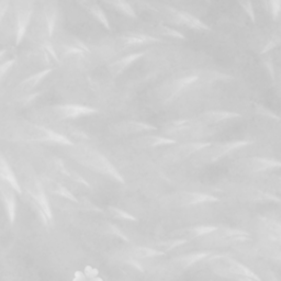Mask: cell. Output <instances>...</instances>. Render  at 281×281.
Returning a JSON list of instances; mask_svg holds the SVG:
<instances>
[{"label": "cell", "instance_id": "1", "mask_svg": "<svg viewBox=\"0 0 281 281\" xmlns=\"http://www.w3.org/2000/svg\"><path fill=\"white\" fill-rule=\"evenodd\" d=\"M0 138L11 142H44L73 146L74 143L50 128L30 122H13L0 127Z\"/></svg>", "mask_w": 281, "mask_h": 281}, {"label": "cell", "instance_id": "2", "mask_svg": "<svg viewBox=\"0 0 281 281\" xmlns=\"http://www.w3.org/2000/svg\"><path fill=\"white\" fill-rule=\"evenodd\" d=\"M70 156L73 157L76 162L84 167L88 168L95 173H99L102 175L109 176V177L114 178L117 181L123 182V178L119 172L116 170L109 160L104 157L102 154L96 149L86 147V146H76L75 144L70 146Z\"/></svg>", "mask_w": 281, "mask_h": 281}, {"label": "cell", "instance_id": "3", "mask_svg": "<svg viewBox=\"0 0 281 281\" xmlns=\"http://www.w3.org/2000/svg\"><path fill=\"white\" fill-rule=\"evenodd\" d=\"M210 267L220 277L237 281H258L256 274L251 269L230 257H214L210 261Z\"/></svg>", "mask_w": 281, "mask_h": 281}, {"label": "cell", "instance_id": "4", "mask_svg": "<svg viewBox=\"0 0 281 281\" xmlns=\"http://www.w3.org/2000/svg\"><path fill=\"white\" fill-rule=\"evenodd\" d=\"M35 0H14L15 14V45H19L26 36L33 17Z\"/></svg>", "mask_w": 281, "mask_h": 281}, {"label": "cell", "instance_id": "5", "mask_svg": "<svg viewBox=\"0 0 281 281\" xmlns=\"http://www.w3.org/2000/svg\"><path fill=\"white\" fill-rule=\"evenodd\" d=\"M245 145V142H228L221 144H208L194 156V160L201 164H211L227 156L231 152Z\"/></svg>", "mask_w": 281, "mask_h": 281}, {"label": "cell", "instance_id": "6", "mask_svg": "<svg viewBox=\"0 0 281 281\" xmlns=\"http://www.w3.org/2000/svg\"><path fill=\"white\" fill-rule=\"evenodd\" d=\"M97 114V110L82 106V104H56L49 109L47 112V118L49 120H53V121H64V120H71V119H78L82 117H87Z\"/></svg>", "mask_w": 281, "mask_h": 281}, {"label": "cell", "instance_id": "7", "mask_svg": "<svg viewBox=\"0 0 281 281\" xmlns=\"http://www.w3.org/2000/svg\"><path fill=\"white\" fill-rule=\"evenodd\" d=\"M212 197L204 194H199V192L178 191L170 196H166L162 200V203L167 208H186L212 201Z\"/></svg>", "mask_w": 281, "mask_h": 281}, {"label": "cell", "instance_id": "8", "mask_svg": "<svg viewBox=\"0 0 281 281\" xmlns=\"http://www.w3.org/2000/svg\"><path fill=\"white\" fill-rule=\"evenodd\" d=\"M207 143H202V142H190V143L178 144V145H175L171 149H168L163 158L167 163H172V164L179 163L184 159H187L190 156H194Z\"/></svg>", "mask_w": 281, "mask_h": 281}, {"label": "cell", "instance_id": "9", "mask_svg": "<svg viewBox=\"0 0 281 281\" xmlns=\"http://www.w3.org/2000/svg\"><path fill=\"white\" fill-rule=\"evenodd\" d=\"M154 130H156L155 126L142 121H136V120H124V121H119L115 124H112L110 127V131L119 136L133 135Z\"/></svg>", "mask_w": 281, "mask_h": 281}, {"label": "cell", "instance_id": "10", "mask_svg": "<svg viewBox=\"0 0 281 281\" xmlns=\"http://www.w3.org/2000/svg\"><path fill=\"white\" fill-rule=\"evenodd\" d=\"M167 11L170 12L172 19L175 22L179 23V25L186 26L190 29H195V30H204V31L210 30V27L205 25L203 21H201L199 18L195 17L194 14H191L187 11L175 9V8H172V7H168Z\"/></svg>", "mask_w": 281, "mask_h": 281}, {"label": "cell", "instance_id": "11", "mask_svg": "<svg viewBox=\"0 0 281 281\" xmlns=\"http://www.w3.org/2000/svg\"><path fill=\"white\" fill-rule=\"evenodd\" d=\"M242 168L248 173H260L270 170H276L281 167V163L274 159L260 158V157H252L242 160Z\"/></svg>", "mask_w": 281, "mask_h": 281}, {"label": "cell", "instance_id": "12", "mask_svg": "<svg viewBox=\"0 0 281 281\" xmlns=\"http://www.w3.org/2000/svg\"><path fill=\"white\" fill-rule=\"evenodd\" d=\"M144 55H145V53L144 52H135V53H131V54H127L125 56H122L121 59H118V60L114 61L112 63H110L109 66H108L110 74L115 75V76L121 75L122 73H124V70L126 68H128L132 65V64H134L135 62H138L140 59H142Z\"/></svg>", "mask_w": 281, "mask_h": 281}, {"label": "cell", "instance_id": "13", "mask_svg": "<svg viewBox=\"0 0 281 281\" xmlns=\"http://www.w3.org/2000/svg\"><path fill=\"white\" fill-rule=\"evenodd\" d=\"M120 41L122 42L124 46H135L149 43H158L162 40L154 35L141 33V32H126V33L120 35Z\"/></svg>", "mask_w": 281, "mask_h": 281}, {"label": "cell", "instance_id": "14", "mask_svg": "<svg viewBox=\"0 0 281 281\" xmlns=\"http://www.w3.org/2000/svg\"><path fill=\"white\" fill-rule=\"evenodd\" d=\"M80 4L85 8V10L89 13L91 17L107 30H111L110 21L107 17L106 12L102 10L100 5L96 0H79Z\"/></svg>", "mask_w": 281, "mask_h": 281}, {"label": "cell", "instance_id": "15", "mask_svg": "<svg viewBox=\"0 0 281 281\" xmlns=\"http://www.w3.org/2000/svg\"><path fill=\"white\" fill-rule=\"evenodd\" d=\"M13 188L7 181L0 179V195L5 202L8 216L10 223L14 222L15 219V198L13 195Z\"/></svg>", "mask_w": 281, "mask_h": 281}, {"label": "cell", "instance_id": "16", "mask_svg": "<svg viewBox=\"0 0 281 281\" xmlns=\"http://www.w3.org/2000/svg\"><path fill=\"white\" fill-rule=\"evenodd\" d=\"M176 141L173 139L164 138V136H156V135H146L140 136L132 142V145L138 148H149V147H157L162 145H172L175 144Z\"/></svg>", "mask_w": 281, "mask_h": 281}, {"label": "cell", "instance_id": "17", "mask_svg": "<svg viewBox=\"0 0 281 281\" xmlns=\"http://www.w3.org/2000/svg\"><path fill=\"white\" fill-rule=\"evenodd\" d=\"M52 73V68H45L43 70H40L38 73L27 77L25 80L19 84L17 87V90L21 93H30L34 88L38 87L39 84H41L43 80Z\"/></svg>", "mask_w": 281, "mask_h": 281}, {"label": "cell", "instance_id": "18", "mask_svg": "<svg viewBox=\"0 0 281 281\" xmlns=\"http://www.w3.org/2000/svg\"><path fill=\"white\" fill-rule=\"evenodd\" d=\"M239 115L236 112L231 111H224V110H212L204 112L203 115L200 116L198 119V123H207V124H215L226 120L238 118Z\"/></svg>", "mask_w": 281, "mask_h": 281}, {"label": "cell", "instance_id": "19", "mask_svg": "<svg viewBox=\"0 0 281 281\" xmlns=\"http://www.w3.org/2000/svg\"><path fill=\"white\" fill-rule=\"evenodd\" d=\"M43 15L47 34H49L50 38L53 34L56 25V19H58V4H56V0H44Z\"/></svg>", "mask_w": 281, "mask_h": 281}, {"label": "cell", "instance_id": "20", "mask_svg": "<svg viewBox=\"0 0 281 281\" xmlns=\"http://www.w3.org/2000/svg\"><path fill=\"white\" fill-rule=\"evenodd\" d=\"M198 80H199L198 75H189V76H184V77L178 78L177 80H175L171 88V91L170 93H168L166 101H171L175 99L177 96H179L183 91H186L188 88H190L192 85L196 84Z\"/></svg>", "mask_w": 281, "mask_h": 281}, {"label": "cell", "instance_id": "21", "mask_svg": "<svg viewBox=\"0 0 281 281\" xmlns=\"http://www.w3.org/2000/svg\"><path fill=\"white\" fill-rule=\"evenodd\" d=\"M0 179L7 181L14 189V191H17L18 194H21L22 190L20 183L2 153H0Z\"/></svg>", "mask_w": 281, "mask_h": 281}, {"label": "cell", "instance_id": "22", "mask_svg": "<svg viewBox=\"0 0 281 281\" xmlns=\"http://www.w3.org/2000/svg\"><path fill=\"white\" fill-rule=\"evenodd\" d=\"M41 180V179H40ZM42 184H43V187H46L47 189H49V191L53 192V194L55 195H58L60 197H63V198H66L68 200H70V201H77V199L75 198V196L71 194V192L66 188V187H64L62 186V184L58 181H55L53 179H50V178H42L41 180Z\"/></svg>", "mask_w": 281, "mask_h": 281}, {"label": "cell", "instance_id": "23", "mask_svg": "<svg viewBox=\"0 0 281 281\" xmlns=\"http://www.w3.org/2000/svg\"><path fill=\"white\" fill-rule=\"evenodd\" d=\"M107 5L111 6L116 11L121 13L122 15L130 19H136L138 14H136L134 8L132 5L127 2V0H103Z\"/></svg>", "mask_w": 281, "mask_h": 281}, {"label": "cell", "instance_id": "24", "mask_svg": "<svg viewBox=\"0 0 281 281\" xmlns=\"http://www.w3.org/2000/svg\"><path fill=\"white\" fill-rule=\"evenodd\" d=\"M260 227L264 236L270 242H281V224L271 221H264Z\"/></svg>", "mask_w": 281, "mask_h": 281}, {"label": "cell", "instance_id": "25", "mask_svg": "<svg viewBox=\"0 0 281 281\" xmlns=\"http://www.w3.org/2000/svg\"><path fill=\"white\" fill-rule=\"evenodd\" d=\"M162 255H164V252L156 250V248H149V247H135L130 253V257L132 259L152 258V257L162 256Z\"/></svg>", "mask_w": 281, "mask_h": 281}, {"label": "cell", "instance_id": "26", "mask_svg": "<svg viewBox=\"0 0 281 281\" xmlns=\"http://www.w3.org/2000/svg\"><path fill=\"white\" fill-rule=\"evenodd\" d=\"M158 33L160 35H164V36H168V38H173V39H179V40H186V36H184L181 32L175 30L171 27H167V26H163L160 25L158 26Z\"/></svg>", "mask_w": 281, "mask_h": 281}, {"label": "cell", "instance_id": "27", "mask_svg": "<svg viewBox=\"0 0 281 281\" xmlns=\"http://www.w3.org/2000/svg\"><path fill=\"white\" fill-rule=\"evenodd\" d=\"M107 212L109 213L110 216H112V218H116V219H119V220L136 221V219L134 218V216H132L131 214H128V213H126L122 210H120V209L115 208V207H109L107 209Z\"/></svg>", "mask_w": 281, "mask_h": 281}, {"label": "cell", "instance_id": "28", "mask_svg": "<svg viewBox=\"0 0 281 281\" xmlns=\"http://www.w3.org/2000/svg\"><path fill=\"white\" fill-rule=\"evenodd\" d=\"M237 3L242 7V9L248 15V18L251 19V21L253 23H256V13L252 0H237Z\"/></svg>", "mask_w": 281, "mask_h": 281}, {"label": "cell", "instance_id": "29", "mask_svg": "<svg viewBox=\"0 0 281 281\" xmlns=\"http://www.w3.org/2000/svg\"><path fill=\"white\" fill-rule=\"evenodd\" d=\"M269 9L272 20H277L281 12V0H268Z\"/></svg>", "mask_w": 281, "mask_h": 281}, {"label": "cell", "instance_id": "30", "mask_svg": "<svg viewBox=\"0 0 281 281\" xmlns=\"http://www.w3.org/2000/svg\"><path fill=\"white\" fill-rule=\"evenodd\" d=\"M280 43H281V33L280 34H276L275 36H272L269 40V41L267 42V44L263 47V50L260 51V54L263 55V54L267 53V52H269L271 50H274L275 47H277Z\"/></svg>", "mask_w": 281, "mask_h": 281}, {"label": "cell", "instance_id": "31", "mask_svg": "<svg viewBox=\"0 0 281 281\" xmlns=\"http://www.w3.org/2000/svg\"><path fill=\"white\" fill-rule=\"evenodd\" d=\"M14 64H15V60L13 59L8 60L0 64V82H2L3 78L9 73V70L14 66Z\"/></svg>", "mask_w": 281, "mask_h": 281}, {"label": "cell", "instance_id": "32", "mask_svg": "<svg viewBox=\"0 0 281 281\" xmlns=\"http://www.w3.org/2000/svg\"><path fill=\"white\" fill-rule=\"evenodd\" d=\"M10 3L11 0H0V25H2L4 18L6 17L8 9H9Z\"/></svg>", "mask_w": 281, "mask_h": 281}, {"label": "cell", "instance_id": "33", "mask_svg": "<svg viewBox=\"0 0 281 281\" xmlns=\"http://www.w3.org/2000/svg\"><path fill=\"white\" fill-rule=\"evenodd\" d=\"M265 64V67H266L267 71H268V74L270 75V77L272 79H275V67H274V63H272L271 60H265L264 62Z\"/></svg>", "mask_w": 281, "mask_h": 281}, {"label": "cell", "instance_id": "34", "mask_svg": "<svg viewBox=\"0 0 281 281\" xmlns=\"http://www.w3.org/2000/svg\"><path fill=\"white\" fill-rule=\"evenodd\" d=\"M269 186L275 189L279 192H281V177H276V178H271L269 180Z\"/></svg>", "mask_w": 281, "mask_h": 281}, {"label": "cell", "instance_id": "35", "mask_svg": "<svg viewBox=\"0 0 281 281\" xmlns=\"http://www.w3.org/2000/svg\"><path fill=\"white\" fill-rule=\"evenodd\" d=\"M6 53H7L6 50H2V51H0V60H2V59L4 58V56L6 55Z\"/></svg>", "mask_w": 281, "mask_h": 281}]
</instances>
